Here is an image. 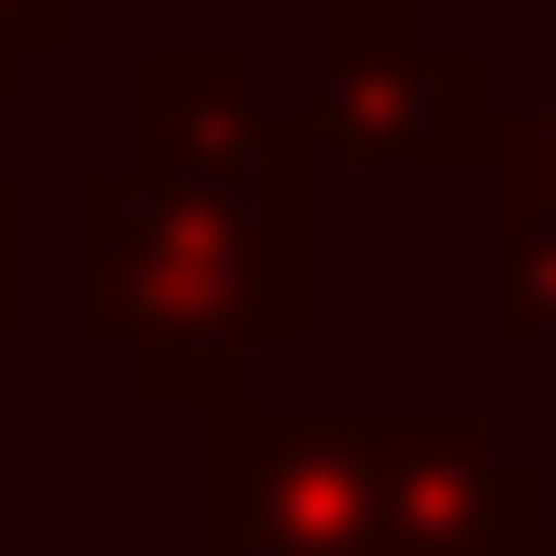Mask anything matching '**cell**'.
<instances>
[{"instance_id":"obj_6","label":"cell","mask_w":556,"mask_h":556,"mask_svg":"<svg viewBox=\"0 0 556 556\" xmlns=\"http://www.w3.org/2000/svg\"><path fill=\"white\" fill-rule=\"evenodd\" d=\"M0 52H78V0H0Z\"/></svg>"},{"instance_id":"obj_3","label":"cell","mask_w":556,"mask_h":556,"mask_svg":"<svg viewBox=\"0 0 556 556\" xmlns=\"http://www.w3.org/2000/svg\"><path fill=\"white\" fill-rule=\"evenodd\" d=\"M492 52L427 0H311V168H492Z\"/></svg>"},{"instance_id":"obj_5","label":"cell","mask_w":556,"mask_h":556,"mask_svg":"<svg viewBox=\"0 0 556 556\" xmlns=\"http://www.w3.org/2000/svg\"><path fill=\"white\" fill-rule=\"evenodd\" d=\"M479 207H505V220H544V233H556V52H544V78H531V104H505V130H492Z\"/></svg>"},{"instance_id":"obj_2","label":"cell","mask_w":556,"mask_h":556,"mask_svg":"<svg viewBox=\"0 0 556 556\" xmlns=\"http://www.w3.org/2000/svg\"><path fill=\"white\" fill-rule=\"evenodd\" d=\"M65 324L130 363L142 402H260V363L311 350V220H194L117 168L65 181Z\"/></svg>"},{"instance_id":"obj_1","label":"cell","mask_w":556,"mask_h":556,"mask_svg":"<svg viewBox=\"0 0 556 556\" xmlns=\"http://www.w3.org/2000/svg\"><path fill=\"white\" fill-rule=\"evenodd\" d=\"M194 556H556V492L479 402H220Z\"/></svg>"},{"instance_id":"obj_7","label":"cell","mask_w":556,"mask_h":556,"mask_svg":"<svg viewBox=\"0 0 556 556\" xmlns=\"http://www.w3.org/2000/svg\"><path fill=\"white\" fill-rule=\"evenodd\" d=\"M26 324V194H13V168H0V337Z\"/></svg>"},{"instance_id":"obj_4","label":"cell","mask_w":556,"mask_h":556,"mask_svg":"<svg viewBox=\"0 0 556 556\" xmlns=\"http://www.w3.org/2000/svg\"><path fill=\"white\" fill-rule=\"evenodd\" d=\"M130 181L194 220H311V142L233 39L130 52Z\"/></svg>"},{"instance_id":"obj_9","label":"cell","mask_w":556,"mask_h":556,"mask_svg":"<svg viewBox=\"0 0 556 556\" xmlns=\"http://www.w3.org/2000/svg\"><path fill=\"white\" fill-rule=\"evenodd\" d=\"M544 389H556V350H544Z\"/></svg>"},{"instance_id":"obj_8","label":"cell","mask_w":556,"mask_h":556,"mask_svg":"<svg viewBox=\"0 0 556 556\" xmlns=\"http://www.w3.org/2000/svg\"><path fill=\"white\" fill-rule=\"evenodd\" d=\"M13 91H26V52H0V104H13Z\"/></svg>"}]
</instances>
